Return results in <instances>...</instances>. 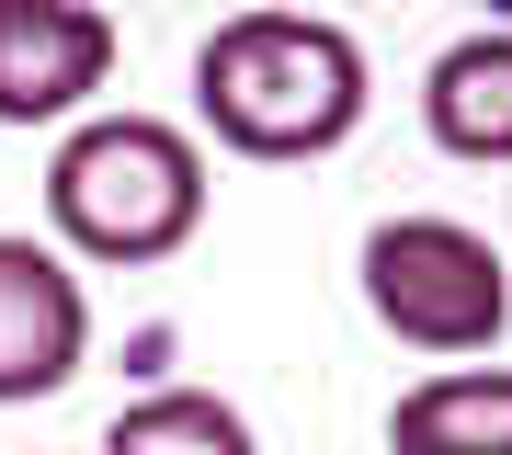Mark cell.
I'll return each mask as SVG.
<instances>
[{"label": "cell", "mask_w": 512, "mask_h": 455, "mask_svg": "<svg viewBox=\"0 0 512 455\" xmlns=\"http://www.w3.org/2000/svg\"><path fill=\"white\" fill-rule=\"evenodd\" d=\"M376 114L365 35L319 0H251L194 46V126L228 160H330Z\"/></svg>", "instance_id": "cell-1"}, {"label": "cell", "mask_w": 512, "mask_h": 455, "mask_svg": "<svg viewBox=\"0 0 512 455\" xmlns=\"http://www.w3.org/2000/svg\"><path fill=\"white\" fill-rule=\"evenodd\" d=\"M205 205H217L205 137L171 126V114L92 103L80 126H57V148H46V239L69 262L148 273V262H171V251L205 239Z\"/></svg>", "instance_id": "cell-2"}, {"label": "cell", "mask_w": 512, "mask_h": 455, "mask_svg": "<svg viewBox=\"0 0 512 455\" xmlns=\"http://www.w3.org/2000/svg\"><path fill=\"white\" fill-rule=\"evenodd\" d=\"M353 285H365V319L387 342L433 353V364H467V353H501L512 330V262L490 228L444 217V205H410V217H376L365 251H353Z\"/></svg>", "instance_id": "cell-3"}, {"label": "cell", "mask_w": 512, "mask_h": 455, "mask_svg": "<svg viewBox=\"0 0 512 455\" xmlns=\"http://www.w3.org/2000/svg\"><path fill=\"white\" fill-rule=\"evenodd\" d=\"M114 12L103 0H0V126H80L114 91Z\"/></svg>", "instance_id": "cell-4"}, {"label": "cell", "mask_w": 512, "mask_h": 455, "mask_svg": "<svg viewBox=\"0 0 512 455\" xmlns=\"http://www.w3.org/2000/svg\"><path fill=\"white\" fill-rule=\"evenodd\" d=\"M92 364V285L35 228H0V410H35Z\"/></svg>", "instance_id": "cell-5"}, {"label": "cell", "mask_w": 512, "mask_h": 455, "mask_svg": "<svg viewBox=\"0 0 512 455\" xmlns=\"http://www.w3.org/2000/svg\"><path fill=\"white\" fill-rule=\"evenodd\" d=\"M421 137L467 171H512V23H478L421 69Z\"/></svg>", "instance_id": "cell-6"}, {"label": "cell", "mask_w": 512, "mask_h": 455, "mask_svg": "<svg viewBox=\"0 0 512 455\" xmlns=\"http://www.w3.org/2000/svg\"><path fill=\"white\" fill-rule=\"evenodd\" d=\"M387 455H512V364L467 353V364H433L421 387H399Z\"/></svg>", "instance_id": "cell-7"}, {"label": "cell", "mask_w": 512, "mask_h": 455, "mask_svg": "<svg viewBox=\"0 0 512 455\" xmlns=\"http://www.w3.org/2000/svg\"><path fill=\"white\" fill-rule=\"evenodd\" d=\"M103 455H262V433L217 387H148L103 421Z\"/></svg>", "instance_id": "cell-8"}]
</instances>
